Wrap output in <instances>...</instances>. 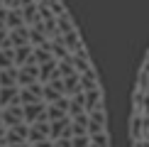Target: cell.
<instances>
[{
    "label": "cell",
    "instance_id": "7a4b0ae2",
    "mask_svg": "<svg viewBox=\"0 0 149 147\" xmlns=\"http://www.w3.org/2000/svg\"><path fill=\"white\" fill-rule=\"evenodd\" d=\"M32 57V44H24V47H15L12 49V61H15V66H24Z\"/></svg>",
    "mask_w": 149,
    "mask_h": 147
},
{
    "label": "cell",
    "instance_id": "ba28073f",
    "mask_svg": "<svg viewBox=\"0 0 149 147\" xmlns=\"http://www.w3.org/2000/svg\"><path fill=\"white\" fill-rule=\"evenodd\" d=\"M10 47V39H8V27H0V49Z\"/></svg>",
    "mask_w": 149,
    "mask_h": 147
},
{
    "label": "cell",
    "instance_id": "52a82bcc",
    "mask_svg": "<svg viewBox=\"0 0 149 147\" xmlns=\"http://www.w3.org/2000/svg\"><path fill=\"white\" fill-rule=\"evenodd\" d=\"M10 66H15V61H12V47H5V49H0V69H10Z\"/></svg>",
    "mask_w": 149,
    "mask_h": 147
},
{
    "label": "cell",
    "instance_id": "9c48e42d",
    "mask_svg": "<svg viewBox=\"0 0 149 147\" xmlns=\"http://www.w3.org/2000/svg\"><path fill=\"white\" fill-rule=\"evenodd\" d=\"M0 3H3V8H8V10H10L12 5H15V0H0Z\"/></svg>",
    "mask_w": 149,
    "mask_h": 147
},
{
    "label": "cell",
    "instance_id": "6da1fadb",
    "mask_svg": "<svg viewBox=\"0 0 149 147\" xmlns=\"http://www.w3.org/2000/svg\"><path fill=\"white\" fill-rule=\"evenodd\" d=\"M8 39H10V47H24L29 44V27H17V29H8Z\"/></svg>",
    "mask_w": 149,
    "mask_h": 147
},
{
    "label": "cell",
    "instance_id": "8992f818",
    "mask_svg": "<svg viewBox=\"0 0 149 147\" xmlns=\"http://www.w3.org/2000/svg\"><path fill=\"white\" fill-rule=\"evenodd\" d=\"M22 15H20V10H8V17H5V27L8 29H17V27H22ZM27 27V24H24Z\"/></svg>",
    "mask_w": 149,
    "mask_h": 147
},
{
    "label": "cell",
    "instance_id": "3957f363",
    "mask_svg": "<svg viewBox=\"0 0 149 147\" xmlns=\"http://www.w3.org/2000/svg\"><path fill=\"white\" fill-rule=\"evenodd\" d=\"M71 29H76V22H73L71 12H64V15L56 17V32L59 34H69Z\"/></svg>",
    "mask_w": 149,
    "mask_h": 147
},
{
    "label": "cell",
    "instance_id": "277c9868",
    "mask_svg": "<svg viewBox=\"0 0 149 147\" xmlns=\"http://www.w3.org/2000/svg\"><path fill=\"white\" fill-rule=\"evenodd\" d=\"M37 5H44V8L52 12L54 17H59V15H64V12H69V10H66V5H64V0H42V3H37Z\"/></svg>",
    "mask_w": 149,
    "mask_h": 147
},
{
    "label": "cell",
    "instance_id": "5b68a950",
    "mask_svg": "<svg viewBox=\"0 0 149 147\" xmlns=\"http://www.w3.org/2000/svg\"><path fill=\"white\" fill-rule=\"evenodd\" d=\"M47 42H49V37L42 32V27H39V24L29 27V44H32V47H42V44H47Z\"/></svg>",
    "mask_w": 149,
    "mask_h": 147
},
{
    "label": "cell",
    "instance_id": "30bf717a",
    "mask_svg": "<svg viewBox=\"0 0 149 147\" xmlns=\"http://www.w3.org/2000/svg\"><path fill=\"white\" fill-rule=\"evenodd\" d=\"M0 8H3V3H0Z\"/></svg>",
    "mask_w": 149,
    "mask_h": 147
}]
</instances>
